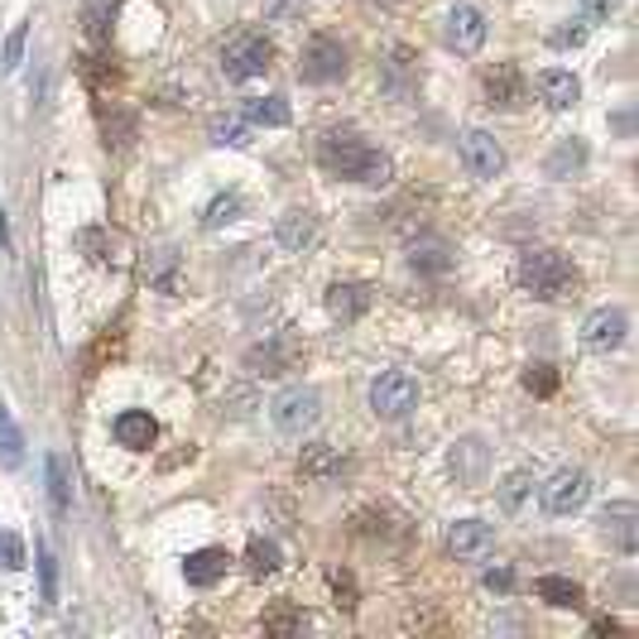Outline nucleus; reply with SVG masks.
Wrapping results in <instances>:
<instances>
[{
	"instance_id": "nucleus-31",
	"label": "nucleus",
	"mask_w": 639,
	"mask_h": 639,
	"mask_svg": "<svg viewBox=\"0 0 639 639\" xmlns=\"http://www.w3.org/2000/svg\"><path fill=\"white\" fill-rule=\"evenodd\" d=\"M212 144H250V120L246 116H216L208 126Z\"/></svg>"
},
{
	"instance_id": "nucleus-15",
	"label": "nucleus",
	"mask_w": 639,
	"mask_h": 639,
	"mask_svg": "<svg viewBox=\"0 0 639 639\" xmlns=\"http://www.w3.org/2000/svg\"><path fill=\"white\" fill-rule=\"evenodd\" d=\"M448 548H452V558H462V563H481L496 548V534H490L486 520H457L448 529Z\"/></svg>"
},
{
	"instance_id": "nucleus-17",
	"label": "nucleus",
	"mask_w": 639,
	"mask_h": 639,
	"mask_svg": "<svg viewBox=\"0 0 639 639\" xmlns=\"http://www.w3.org/2000/svg\"><path fill=\"white\" fill-rule=\"evenodd\" d=\"M534 92H539V102H544V106H553V111H568V106L582 102V82H577L568 68L539 72V78H534Z\"/></svg>"
},
{
	"instance_id": "nucleus-40",
	"label": "nucleus",
	"mask_w": 639,
	"mask_h": 639,
	"mask_svg": "<svg viewBox=\"0 0 639 639\" xmlns=\"http://www.w3.org/2000/svg\"><path fill=\"white\" fill-rule=\"evenodd\" d=\"M264 630L270 635H298V630H308V620L294 616V611H274V616L264 620Z\"/></svg>"
},
{
	"instance_id": "nucleus-14",
	"label": "nucleus",
	"mask_w": 639,
	"mask_h": 639,
	"mask_svg": "<svg viewBox=\"0 0 639 639\" xmlns=\"http://www.w3.org/2000/svg\"><path fill=\"white\" fill-rule=\"evenodd\" d=\"M448 466H452V481H457V486H481V481L490 476V448H486L481 438H462V442L452 448Z\"/></svg>"
},
{
	"instance_id": "nucleus-9",
	"label": "nucleus",
	"mask_w": 639,
	"mask_h": 639,
	"mask_svg": "<svg viewBox=\"0 0 639 639\" xmlns=\"http://www.w3.org/2000/svg\"><path fill=\"white\" fill-rule=\"evenodd\" d=\"M601 539H606L616 553H625V558H635L639 548V510L635 500H616L601 510Z\"/></svg>"
},
{
	"instance_id": "nucleus-3",
	"label": "nucleus",
	"mask_w": 639,
	"mask_h": 639,
	"mask_svg": "<svg viewBox=\"0 0 639 639\" xmlns=\"http://www.w3.org/2000/svg\"><path fill=\"white\" fill-rule=\"evenodd\" d=\"M270 63H274V44L264 39V34H256V29H232L222 39V72L232 82L260 78Z\"/></svg>"
},
{
	"instance_id": "nucleus-8",
	"label": "nucleus",
	"mask_w": 639,
	"mask_h": 639,
	"mask_svg": "<svg viewBox=\"0 0 639 639\" xmlns=\"http://www.w3.org/2000/svg\"><path fill=\"white\" fill-rule=\"evenodd\" d=\"M462 164L472 168V178H481V184L500 178V174H505V150H500V140L490 135V130H466V135H462Z\"/></svg>"
},
{
	"instance_id": "nucleus-2",
	"label": "nucleus",
	"mask_w": 639,
	"mask_h": 639,
	"mask_svg": "<svg viewBox=\"0 0 639 639\" xmlns=\"http://www.w3.org/2000/svg\"><path fill=\"white\" fill-rule=\"evenodd\" d=\"M514 280H520V288H524L529 298H539V304H553V298H568L572 288H577V270L558 256V250H524Z\"/></svg>"
},
{
	"instance_id": "nucleus-33",
	"label": "nucleus",
	"mask_w": 639,
	"mask_h": 639,
	"mask_svg": "<svg viewBox=\"0 0 639 639\" xmlns=\"http://www.w3.org/2000/svg\"><path fill=\"white\" fill-rule=\"evenodd\" d=\"M48 496H54L58 510H68V500H72V481H68V462L63 457H48Z\"/></svg>"
},
{
	"instance_id": "nucleus-42",
	"label": "nucleus",
	"mask_w": 639,
	"mask_h": 639,
	"mask_svg": "<svg viewBox=\"0 0 639 639\" xmlns=\"http://www.w3.org/2000/svg\"><path fill=\"white\" fill-rule=\"evenodd\" d=\"M332 592H342L346 601H342V606L346 611H352L356 606V592H352V577H346V572H332Z\"/></svg>"
},
{
	"instance_id": "nucleus-44",
	"label": "nucleus",
	"mask_w": 639,
	"mask_h": 639,
	"mask_svg": "<svg viewBox=\"0 0 639 639\" xmlns=\"http://www.w3.org/2000/svg\"><path fill=\"white\" fill-rule=\"evenodd\" d=\"M620 0H582V10L587 15H611V10H616Z\"/></svg>"
},
{
	"instance_id": "nucleus-38",
	"label": "nucleus",
	"mask_w": 639,
	"mask_h": 639,
	"mask_svg": "<svg viewBox=\"0 0 639 639\" xmlns=\"http://www.w3.org/2000/svg\"><path fill=\"white\" fill-rule=\"evenodd\" d=\"M39 592H44V601L58 596V563L48 553V544H39Z\"/></svg>"
},
{
	"instance_id": "nucleus-18",
	"label": "nucleus",
	"mask_w": 639,
	"mask_h": 639,
	"mask_svg": "<svg viewBox=\"0 0 639 639\" xmlns=\"http://www.w3.org/2000/svg\"><path fill=\"white\" fill-rule=\"evenodd\" d=\"M370 304H376V288H370V284H332L328 288V312H332L336 322L366 318Z\"/></svg>"
},
{
	"instance_id": "nucleus-6",
	"label": "nucleus",
	"mask_w": 639,
	"mask_h": 639,
	"mask_svg": "<svg viewBox=\"0 0 639 639\" xmlns=\"http://www.w3.org/2000/svg\"><path fill=\"white\" fill-rule=\"evenodd\" d=\"M298 356H304V342H298L294 332H274L246 352V370L260 380H274V376H284V370H294Z\"/></svg>"
},
{
	"instance_id": "nucleus-11",
	"label": "nucleus",
	"mask_w": 639,
	"mask_h": 639,
	"mask_svg": "<svg viewBox=\"0 0 639 639\" xmlns=\"http://www.w3.org/2000/svg\"><path fill=\"white\" fill-rule=\"evenodd\" d=\"M625 312L620 308H592L582 322V346L587 352H616V346L625 342Z\"/></svg>"
},
{
	"instance_id": "nucleus-10",
	"label": "nucleus",
	"mask_w": 639,
	"mask_h": 639,
	"mask_svg": "<svg viewBox=\"0 0 639 639\" xmlns=\"http://www.w3.org/2000/svg\"><path fill=\"white\" fill-rule=\"evenodd\" d=\"M442 39H448L452 54H476L486 44V15L476 5H452L448 20H442Z\"/></svg>"
},
{
	"instance_id": "nucleus-22",
	"label": "nucleus",
	"mask_w": 639,
	"mask_h": 639,
	"mask_svg": "<svg viewBox=\"0 0 639 639\" xmlns=\"http://www.w3.org/2000/svg\"><path fill=\"white\" fill-rule=\"evenodd\" d=\"M346 472V462L336 457V448H328V442H312V448L298 457V476L304 481H336Z\"/></svg>"
},
{
	"instance_id": "nucleus-36",
	"label": "nucleus",
	"mask_w": 639,
	"mask_h": 639,
	"mask_svg": "<svg viewBox=\"0 0 639 639\" xmlns=\"http://www.w3.org/2000/svg\"><path fill=\"white\" fill-rule=\"evenodd\" d=\"M20 568H24V539L0 534V572H20Z\"/></svg>"
},
{
	"instance_id": "nucleus-41",
	"label": "nucleus",
	"mask_w": 639,
	"mask_h": 639,
	"mask_svg": "<svg viewBox=\"0 0 639 639\" xmlns=\"http://www.w3.org/2000/svg\"><path fill=\"white\" fill-rule=\"evenodd\" d=\"M582 39H587V24H577V20H572V29H553V34H548L553 48H577Z\"/></svg>"
},
{
	"instance_id": "nucleus-12",
	"label": "nucleus",
	"mask_w": 639,
	"mask_h": 639,
	"mask_svg": "<svg viewBox=\"0 0 639 639\" xmlns=\"http://www.w3.org/2000/svg\"><path fill=\"white\" fill-rule=\"evenodd\" d=\"M481 92H486V102L496 106V111H514V106L524 102V78L514 63H490L481 72Z\"/></svg>"
},
{
	"instance_id": "nucleus-28",
	"label": "nucleus",
	"mask_w": 639,
	"mask_h": 639,
	"mask_svg": "<svg viewBox=\"0 0 639 639\" xmlns=\"http://www.w3.org/2000/svg\"><path fill=\"white\" fill-rule=\"evenodd\" d=\"M20 462H24V438H20L15 418H10V409H0V466L15 472Z\"/></svg>"
},
{
	"instance_id": "nucleus-35",
	"label": "nucleus",
	"mask_w": 639,
	"mask_h": 639,
	"mask_svg": "<svg viewBox=\"0 0 639 639\" xmlns=\"http://www.w3.org/2000/svg\"><path fill=\"white\" fill-rule=\"evenodd\" d=\"M78 250H82V256H87L92 264H106V260H111V236H106L102 226H87V232L78 236Z\"/></svg>"
},
{
	"instance_id": "nucleus-4",
	"label": "nucleus",
	"mask_w": 639,
	"mask_h": 639,
	"mask_svg": "<svg viewBox=\"0 0 639 639\" xmlns=\"http://www.w3.org/2000/svg\"><path fill=\"white\" fill-rule=\"evenodd\" d=\"M270 418H274V428L280 433H294L298 438V433H308L322 418V394L308 390V384H288V390L274 394Z\"/></svg>"
},
{
	"instance_id": "nucleus-34",
	"label": "nucleus",
	"mask_w": 639,
	"mask_h": 639,
	"mask_svg": "<svg viewBox=\"0 0 639 639\" xmlns=\"http://www.w3.org/2000/svg\"><path fill=\"white\" fill-rule=\"evenodd\" d=\"M529 490H534V476H529V472H510V476H505V486H500V505H505L510 514L524 510Z\"/></svg>"
},
{
	"instance_id": "nucleus-32",
	"label": "nucleus",
	"mask_w": 639,
	"mask_h": 639,
	"mask_svg": "<svg viewBox=\"0 0 639 639\" xmlns=\"http://www.w3.org/2000/svg\"><path fill=\"white\" fill-rule=\"evenodd\" d=\"M116 5H120V0H87V15H82V24H87L92 39H106V34H111Z\"/></svg>"
},
{
	"instance_id": "nucleus-43",
	"label": "nucleus",
	"mask_w": 639,
	"mask_h": 639,
	"mask_svg": "<svg viewBox=\"0 0 639 639\" xmlns=\"http://www.w3.org/2000/svg\"><path fill=\"white\" fill-rule=\"evenodd\" d=\"M486 587H496V592H510V587H514V572H510V568L486 572Z\"/></svg>"
},
{
	"instance_id": "nucleus-16",
	"label": "nucleus",
	"mask_w": 639,
	"mask_h": 639,
	"mask_svg": "<svg viewBox=\"0 0 639 639\" xmlns=\"http://www.w3.org/2000/svg\"><path fill=\"white\" fill-rule=\"evenodd\" d=\"M409 270L428 274V280H442L452 270V246L442 236H414L409 240Z\"/></svg>"
},
{
	"instance_id": "nucleus-26",
	"label": "nucleus",
	"mask_w": 639,
	"mask_h": 639,
	"mask_svg": "<svg viewBox=\"0 0 639 639\" xmlns=\"http://www.w3.org/2000/svg\"><path fill=\"white\" fill-rule=\"evenodd\" d=\"M102 135H106V144H111V150H130V140H135V116L120 111V106H106Z\"/></svg>"
},
{
	"instance_id": "nucleus-19",
	"label": "nucleus",
	"mask_w": 639,
	"mask_h": 639,
	"mask_svg": "<svg viewBox=\"0 0 639 639\" xmlns=\"http://www.w3.org/2000/svg\"><path fill=\"white\" fill-rule=\"evenodd\" d=\"M116 442L130 452H144L159 442V424H154V414H144V409H126V414L116 418Z\"/></svg>"
},
{
	"instance_id": "nucleus-39",
	"label": "nucleus",
	"mask_w": 639,
	"mask_h": 639,
	"mask_svg": "<svg viewBox=\"0 0 639 639\" xmlns=\"http://www.w3.org/2000/svg\"><path fill=\"white\" fill-rule=\"evenodd\" d=\"M524 384H529L534 394H553V390H558V370L539 360V366H529V370H524Z\"/></svg>"
},
{
	"instance_id": "nucleus-13",
	"label": "nucleus",
	"mask_w": 639,
	"mask_h": 639,
	"mask_svg": "<svg viewBox=\"0 0 639 639\" xmlns=\"http://www.w3.org/2000/svg\"><path fill=\"white\" fill-rule=\"evenodd\" d=\"M346 72V48L328 39V34H318V39H308L304 48V78L308 82H336Z\"/></svg>"
},
{
	"instance_id": "nucleus-27",
	"label": "nucleus",
	"mask_w": 639,
	"mask_h": 639,
	"mask_svg": "<svg viewBox=\"0 0 639 639\" xmlns=\"http://www.w3.org/2000/svg\"><path fill=\"white\" fill-rule=\"evenodd\" d=\"M534 592L548 601V606H582V587L577 582H568V577H539L534 582Z\"/></svg>"
},
{
	"instance_id": "nucleus-20",
	"label": "nucleus",
	"mask_w": 639,
	"mask_h": 639,
	"mask_svg": "<svg viewBox=\"0 0 639 639\" xmlns=\"http://www.w3.org/2000/svg\"><path fill=\"white\" fill-rule=\"evenodd\" d=\"M274 240H280L284 250H312V240H318V216L304 208H288L280 222H274Z\"/></svg>"
},
{
	"instance_id": "nucleus-25",
	"label": "nucleus",
	"mask_w": 639,
	"mask_h": 639,
	"mask_svg": "<svg viewBox=\"0 0 639 639\" xmlns=\"http://www.w3.org/2000/svg\"><path fill=\"white\" fill-rule=\"evenodd\" d=\"M240 116H246L250 126H288V102L284 96H256V102L240 106Z\"/></svg>"
},
{
	"instance_id": "nucleus-7",
	"label": "nucleus",
	"mask_w": 639,
	"mask_h": 639,
	"mask_svg": "<svg viewBox=\"0 0 639 639\" xmlns=\"http://www.w3.org/2000/svg\"><path fill=\"white\" fill-rule=\"evenodd\" d=\"M587 496H592V476H587L582 466H563V472L544 486V510L548 514H572V510L587 505Z\"/></svg>"
},
{
	"instance_id": "nucleus-23",
	"label": "nucleus",
	"mask_w": 639,
	"mask_h": 639,
	"mask_svg": "<svg viewBox=\"0 0 639 639\" xmlns=\"http://www.w3.org/2000/svg\"><path fill=\"white\" fill-rule=\"evenodd\" d=\"M587 164V144L582 140H558L553 144V154L544 159V174L548 178H577Z\"/></svg>"
},
{
	"instance_id": "nucleus-1",
	"label": "nucleus",
	"mask_w": 639,
	"mask_h": 639,
	"mask_svg": "<svg viewBox=\"0 0 639 639\" xmlns=\"http://www.w3.org/2000/svg\"><path fill=\"white\" fill-rule=\"evenodd\" d=\"M318 164L328 168L332 178L366 184V188H384L394 178V164L384 159L380 150H370L356 130H328V135L318 140Z\"/></svg>"
},
{
	"instance_id": "nucleus-45",
	"label": "nucleus",
	"mask_w": 639,
	"mask_h": 639,
	"mask_svg": "<svg viewBox=\"0 0 639 639\" xmlns=\"http://www.w3.org/2000/svg\"><path fill=\"white\" fill-rule=\"evenodd\" d=\"M596 635H620V625H616V620H606V616H601V620H596Z\"/></svg>"
},
{
	"instance_id": "nucleus-24",
	"label": "nucleus",
	"mask_w": 639,
	"mask_h": 639,
	"mask_svg": "<svg viewBox=\"0 0 639 639\" xmlns=\"http://www.w3.org/2000/svg\"><path fill=\"white\" fill-rule=\"evenodd\" d=\"M144 284L159 288V294H178V256L174 250H154L150 260H144Z\"/></svg>"
},
{
	"instance_id": "nucleus-21",
	"label": "nucleus",
	"mask_w": 639,
	"mask_h": 639,
	"mask_svg": "<svg viewBox=\"0 0 639 639\" xmlns=\"http://www.w3.org/2000/svg\"><path fill=\"white\" fill-rule=\"evenodd\" d=\"M226 553L222 548H198V553H188L184 558V582H192V587H216L226 577Z\"/></svg>"
},
{
	"instance_id": "nucleus-5",
	"label": "nucleus",
	"mask_w": 639,
	"mask_h": 639,
	"mask_svg": "<svg viewBox=\"0 0 639 639\" xmlns=\"http://www.w3.org/2000/svg\"><path fill=\"white\" fill-rule=\"evenodd\" d=\"M418 409V380L404 376V370H384V376L370 384V414L376 418H409Z\"/></svg>"
},
{
	"instance_id": "nucleus-37",
	"label": "nucleus",
	"mask_w": 639,
	"mask_h": 639,
	"mask_svg": "<svg viewBox=\"0 0 639 639\" xmlns=\"http://www.w3.org/2000/svg\"><path fill=\"white\" fill-rule=\"evenodd\" d=\"M24 44H29V20L15 24V34H10V39H5V63H0V68H5V72H15V68L24 63Z\"/></svg>"
},
{
	"instance_id": "nucleus-29",
	"label": "nucleus",
	"mask_w": 639,
	"mask_h": 639,
	"mask_svg": "<svg viewBox=\"0 0 639 639\" xmlns=\"http://www.w3.org/2000/svg\"><path fill=\"white\" fill-rule=\"evenodd\" d=\"M280 563H284V553H280L274 539H256V544L246 548V568L256 577H274V572H280Z\"/></svg>"
},
{
	"instance_id": "nucleus-30",
	"label": "nucleus",
	"mask_w": 639,
	"mask_h": 639,
	"mask_svg": "<svg viewBox=\"0 0 639 639\" xmlns=\"http://www.w3.org/2000/svg\"><path fill=\"white\" fill-rule=\"evenodd\" d=\"M240 212H246V202H240L236 192H222V198L208 202V212H202V226H208V232H216V226H232V222H240Z\"/></svg>"
}]
</instances>
